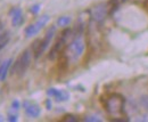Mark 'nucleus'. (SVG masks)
I'll list each match as a JSON object with an SVG mask.
<instances>
[{
    "label": "nucleus",
    "instance_id": "obj_1",
    "mask_svg": "<svg viewBox=\"0 0 148 122\" xmlns=\"http://www.w3.org/2000/svg\"><path fill=\"white\" fill-rule=\"evenodd\" d=\"M106 112L115 119L122 118L124 114V98L120 94H112L105 102Z\"/></svg>",
    "mask_w": 148,
    "mask_h": 122
},
{
    "label": "nucleus",
    "instance_id": "obj_2",
    "mask_svg": "<svg viewBox=\"0 0 148 122\" xmlns=\"http://www.w3.org/2000/svg\"><path fill=\"white\" fill-rule=\"evenodd\" d=\"M86 49V42H84V39L82 38V35L79 34L74 38L73 40L71 41V43L67 47V54H66V57L71 61H77L82 54L84 52Z\"/></svg>",
    "mask_w": 148,
    "mask_h": 122
},
{
    "label": "nucleus",
    "instance_id": "obj_3",
    "mask_svg": "<svg viewBox=\"0 0 148 122\" xmlns=\"http://www.w3.org/2000/svg\"><path fill=\"white\" fill-rule=\"evenodd\" d=\"M55 33H56V26H50L47 30V32L45 34V38L42 40H37L33 43L32 49H33V54H34V57L36 58H39L43 52H46V49L50 45V42H51V40H53Z\"/></svg>",
    "mask_w": 148,
    "mask_h": 122
},
{
    "label": "nucleus",
    "instance_id": "obj_4",
    "mask_svg": "<svg viewBox=\"0 0 148 122\" xmlns=\"http://www.w3.org/2000/svg\"><path fill=\"white\" fill-rule=\"evenodd\" d=\"M31 50L30 49H26L21 54V56L18 57V59L15 62L14 66H13V72L14 73H17L18 75H23L26 70L29 69L30 64H31Z\"/></svg>",
    "mask_w": 148,
    "mask_h": 122
},
{
    "label": "nucleus",
    "instance_id": "obj_5",
    "mask_svg": "<svg viewBox=\"0 0 148 122\" xmlns=\"http://www.w3.org/2000/svg\"><path fill=\"white\" fill-rule=\"evenodd\" d=\"M70 34H71V30H70V29L63 31V33H62V35H60V38L56 41V43L53 46L51 50H50L49 55H48V58H49V59L54 61L56 57L62 52L63 48H64V46H65V43H66V40H67V38L70 37Z\"/></svg>",
    "mask_w": 148,
    "mask_h": 122
},
{
    "label": "nucleus",
    "instance_id": "obj_6",
    "mask_svg": "<svg viewBox=\"0 0 148 122\" xmlns=\"http://www.w3.org/2000/svg\"><path fill=\"white\" fill-rule=\"evenodd\" d=\"M49 19H50V17L48 15H42L41 17H39L33 24H30L29 26H26L25 37L26 38H31L33 35L38 34L40 32V30H42V28L49 22Z\"/></svg>",
    "mask_w": 148,
    "mask_h": 122
},
{
    "label": "nucleus",
    "instance_id": "obj_7",
    "mask_svg": "<svg viewBox=\"0 0 148 122\" xmlns=\"http://www.w3.org/2000/svg\"><path fill=\"white\" fill-rule=\"evenodd\" d=\"M108 9H110L108 5H106V3H98L97 6L93 7L92 10H91V17L93 18L95 22L100 23L107 16Z\"/></svg>",
    "mask_w": 148,
    "mask_h": 122
},
{
    "label": "nucleus",
    "instance_id": "obj_8",
    "mask_svg": "<svg viewBox=\"0 0 148 122\" xmlns=\"http://www.w3.org/2000/svg\"><path fill=\"white\" fill-rule=\"evenodd\" d=\"M23 106L25 108V113L30 118H38L41 114V108L40 106L36 103H32L30 101H25L23 103Z\"/></svg>",
    "mask_w": 148,
    "mask_h": 122
},
{
    "label": "nucleus",
    "instance_id": "obj_9",
    "mask_svg": "<svg viewBox=\"0 0 148 122\" xmlns=\"http://www.w3.org/2000/svg\"><path fill=\"white\" fill-rule=\"evenodd\" d=\"M47 95L49 97H54L57 102H65L70 98V94L66 90H58L56 88H49L47 90Z\"/></svg>",
    "mask_w": 148,
    "mask_h": 122
},
{
    "label": "nucleus",
    "instance_id": "obj_10",
    "mask_svg": "<svg viewBox=\"0 0 148 122\" xmlns=\"http://www.w3.org/2000/svg\"><path fill=\"white\" fill-rule=\"evenodd\" d=\"M9 15L12 17V24L13 26H21L23 23H24V17H23V12H22V8L19 7H14L10 9L9 12Z\"/></svg>",
    "mask_w": 148,
    "mask_h": 122
},
{
    "label": "nucleus",
    "instance_id": "obj_11",
    "mask_svg": "<svg viewBox=\"0 0 148 122\" xmlns=\"http://www.w3.org/2000/svg\"><path fill=\"white\" fill-rule=\"evenodd\" d=\"M12 63H13V59L12 58H8L3 63L0 64V81H5L6 80L7 73H8V71L10 69Z\"/></svg>",
    "mask_w": 148,
    "mask_h": 122
},
{
    "label": "nucleus",
    "instance_id": "obj_12",
    "mask_svg": "<svg viewBox=\"0 0 148 122\" xmlns=\"http://www.w3.org/2000/svg\"><path fill=\"white\" fill-rule=\"evenodd\" d=\"M71 23V17L70 16H60L57 19V25L60 28H65Z\"/></svg>",
    "mask_w": 148,
    "mask_h": 122
},
{
    "label": "nucleus",
    "instance_id": "obj_13",
    "mask_svg": "<svg viewBox=\"0 0 148 122\" xmlns=\"http://www.w3.org/2000/svg\"><path fill=\"white\" fill-rule=\"evenodd\" d=\"M127 0H111L110 2H108V6H110V8H117L120 5H122V3H124Z\"/></svg>",
    "mask_w": 148,
    "mask_h": 122
},
{
    "label": "nucleus",
    "instance_id": "obj_14",
    "mask_svg": "<svg viewBox=\"0 0 148 122\" xmlns=\"http://www.w3.org/2000/svg\"><path fill=\"white\" fill-rule=\"evenodd\" d=\"M62 121H64V122H76V121H79V119H77L76 116L72 115V114H67V115H65V116L62 119Z\"/></svg>",
    "mask_w": 148,
    "mask_h": 122
},
{
    "label": "nucleus",
    "instance_id": "obj_15",
    "mask_svg": "<svg viewBox=\"0 0 148 122\" xmlns=\"http://www.w3.org/2000/svg\"><path fill=\"white\" fill-rule=\"evenodd\" d=\"M83 120H84V121H88V122H100L101 121V119H100L99 116H97V115H88V116H86Z\"/></svg>",
    "mask_w": 148,
    "mask_h": 122
},
{
    "label": "nucleus",
    "instance_id": "obj_16",
    "mask_svg": "<svg viewBox=\"0 0 148 122\" xmlns=\"http://www.w3.org/2000/svg\"><path fill=\"white\" fill-rule=\"evenodd\" d=\"M30 12L32 13V14H38L39 12H40V5H34V6H32L31 8H30Z\"/></svg>",
    "mask_w": 148,
    "mask_h": 122
},
{
    "label": "nucleus",
    "instance_id": "obj_17",
    "mask_svg": "<svg viewBox=\"0 0 148 122\" xmlns=\"http://www.w3.org/2000/svg\"><path fill=\"white\" fill-rule=\"evenodd\" d=\"M7 120L10 122H16L17 121V114H12V113H9Z\"/></svg>",
    "mask_w": 148,
    "mask_h": 122
},
{
    "label": "nucleus",
    "instance_id": "obj_18",
    "mask_svg": "<svg viewBox=\"0 0 148 122\" xmlns=\"http://www.w3.org/2000/svg\"><path fill=\"white\" fill-rule=\"evenodd\" d=\"M19 106H21V104H19V102L17 101V99H14V101L12 102V108H13V110L17 111V110L19 108Z\"/></svg>",
    "mask_w": 148,
    "mask_h": 122
},
{
    "label": "nucleus",
    "instance_id": "obj_19",
    "mask_svg": "<svg viewBox=\"0 0 148 122\" xmlns=\"http://www.w3.org/2000/svg\"><path fill=\"white\" fill-rule=\"evenodd\" d=\"M5 33V24L0 21V37Z\"/></svg>",
    "mask_w": 148,
    "mask_h": 122
},
{
    "label": "nucleus",
    "instance_id": "obj_20",
    "mask_svg": "<svg viewBox=\"0 0 148 122\" xmlns=\"http://www.w3.org/2000/svg\"><path fill=\"white\" fill-rule=\"evenodd\" d=\"M46 106H47V110H51V101L50 99L46 101Z\"/></svg>",
    "mask_w": 148,
    "mask_h": 122
},
{
    "label": "nucleus",
    "instance_id": "obj_21",
    "mask_svg": "<svg viewBox=\"0 0 148 122\" xmlns=\"http://www.w3.org/2000/svg\"><path fill=\"white\" fill-rule=\"evenodd\" d=\"M0 121H3V118H2L1 115H0Z\"/></svg>",
    "mask_w": 148,
    "mask_h": 122
},
{
    "label": "nucleus",
    "instance_id": "obj_22",
    "mask_svg": "<svg viewBox=\"0 0 148 122\" xmlns=\"http://www.w3.org/2000/svg\"><path fill=\"white\" fill-rule=\"evenodd\" d=\"M140 1H146V0H140Z\"/></svg>",
    "mask_w": 148,
    "mask_h": 122
}]
</instances>
